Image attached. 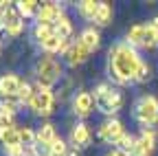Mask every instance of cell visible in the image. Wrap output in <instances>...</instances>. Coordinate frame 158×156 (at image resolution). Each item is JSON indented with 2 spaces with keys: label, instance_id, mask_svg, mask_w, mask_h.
I'll return each mask as SVG.
<instances>
[{
  "label": "cell",
  "instance_id": "cell-1",
  "mask_svg": "<svg viewBox=\"0 0 158 156\" xmlns=\"http://www.w3.org/2000/svg\"><path fill=\"white\" fill-rule=\"evenodd\" d=\"M143 64V57L134 46H130L125 40L116 42L108 51V79L112 86H127L134 84V77Z\"/></svg>",
  "mask_w": 158,
  "mask_h": 156
},
{
  "label": "cell",
  "instance_id": "cell-2",
  "mask_svg": "<svg viewBox=\"0 0 158 156\" xmlns=\"http://www.w3.org/2000/svg\"><path fill=\"white\" fill-rule=\"evenodd\" d=\"M92 97H94V106L99 112H103L108 119L116 116V112L123 108L125 103V97L121 92V88L112 86L110 82H101L92 88Z\"/></svg>",
  "mask_w": 158,
  "mask_h": 156
},
{
  "label": "cell",
  "instance_id": "cell-3",
  "mask_svg": "<svg viewBox=\"0 0 158 156\" xmlns=\"http://www.w3.org/2000/svg\"><path fill=\"white\" fill-rule=\"evenodd\" d=\"M33 75H35V84L44 88H53L55 84L64 79V66L53 55H40L33 64Z\"/></svg>",
  "mask_w": 158,
  "mask_h": 156
},
{
  "label": "cell",
  "instance_id": "cell-4",
  "mask_svg": "<svg viewBox=\"0 0 158 156\" xmlns=\"http://www.w3.org/2000/svg\"><path fill=\"white\" fill-rule=\"evenodd\" d=\"M134 119L143 128H154L158 123V99L154 95H141L134 103Z\"/></svg>",
  "mask_w": 158,
  "mask_h": 156
},
{
  "label": "cell",
  "instance_id": "cell-5",
  "mask_svg": "<svg viewBox=\"0 0 158 156\" xmlns=\"http://www.w3.org/2000/svg\"><path fill=\"white\" fill-rule=\"evenodd\" d=\"M33 86H35V92H33V99L29 103V110L33 114L46 119L55 110V92H53V88H44V86L35 84V82H33Z\"/></svg>",
  "mask_w": 158,
  "mask_h": 156
},
{
  "label": "cell",
  "instance_id": "cell-6",
  "mask_svg": "<svg viewBox=\"0 0 158 156\" xmlns=\"http://www.w3.org/2000/svg\"><path fill=\"white\" fill-rule=\"evenodd\" d=\"M0 9H2V27H5V33L9 37H18L20 33L24 31V18L18 13L15 9V2H0Z\"/></svg>",
  "mask_w": 158,
  "mask_h": 156
},
{
  "label": "cell",
  "instance_id": "cell-7",
  "mask_svg": "<svg viewBox=\"0 0 158 156\" xmlns=\"http://www.w3.org/2000/svg\"><path fill=\"white\" fill-rule=\"evenodd\" d=\"M90 51L79 42V40H73L68 46H66V51L62 53V57H64V64L68 66V68H77V66H81V64H86L88 60H90Z\"/></svg>",
  "mask_w": 158,
  "mask_h": 156
},
{
  "label": "cell",
  "instance_id": "cell-8",
  "mask_svg": "<svg viewBox=\"0 0 158 156\" xmlns=\"http://www.w3.org/2000/svg\"><path fill=\"white\" fill-rule=\"evenodd\" d=\"M125 134V128H123V121L112 116V119H106L101 125H99V139L108 145H116L118 139Z\"/></svg>",
  "mask_w": 158,
  "mask_h": 156
},
{
  "label": "cell",
  "instance_id": "cell-9",
  "mask_svg": "<svg viewBox=\"0 0 158 156\" xmlns=\"http://www.w3.org/2000/svg\"><path fill=\"white\" fill-rule=\"evenodd\" d=\"M64 15H66V11H64V7L59 2H42V5H40L37 15H35V22L37 24H51V27H55Z\"/></svg>",
  "mask_w": 158,
  "mask_h": 156
},
{
  "label": "cell",
  "instance_id": "cell-10",
  "mask_svg": "<svg viewBox=\"0 0 158 156\" xmlns=\"http://www.w3.org/2000/svg\"><path fill=\"white\" fill-rule=\"evenodd\" d=\"M156 141H158V134L154 132V128H143L141 134L136 136V145L130 156H152L156 150Z\"/></svg>",
  "mask_w": 158,
  "mask_h": 156
},
{
  "label": "cell",
  "instance_id": "cell-11",
  "mask_svg": "<svg viewBox=\"0 0 158 156\" xmlns=\"http://www.w3.org/2000/svg\"><path fill=\"white\" fill-rule=\"evenodd\" d=\"M70 106H73L75 116H79V119H86V116H90L92 110L97 108V106H94V97H92V92H88V90H79V92H75Z\"/></svg>",
  "mask_w": 158,
  "mask_h": 156
},
{
  "label": "cell",
  "instance_id": "cell-12",
  "mask_svg": "<svg viewBox=\"0 0 158 156\" xmlns=\"http://www.w3.org/2000/svg\"><path fill=\"white\" fill-rule=\"evenodd\" d=\"M92 143V132L88 128L86 121H77L70 130V145L79 147V150H86L88 145Z\"/></svg>",
  "mask_w": 158,
  "mask_h": 156
},
{
  "label": "cell",
  "instance_id": "cell-13",
  "mask_svg": "<svg viewBox=\"0 0 158 156\" xmlns=\"http://www.w3.org/2000/svg\"><path fill=\"white\" fill-rule=\"evenodd\" d=\"M20 86H22V79L18 75H13V73L0 75V99H5V97H18Z\"/></svg>",
  "mask_w": 158,
  "mask_h": 156
},
{
  "label": "cell",
  "instance_id": "cell-14",
  "mask_svg": "<svg viewBox=\"0 0 158 156\" xmlns=\"http://www.w3.org/2000/svg\"><path fill=\"white\" fill-rule=\"evenodd\" d=\"M70 42H73V40H70ZM70 42H68V40H64V37H59L57 33H53L46 42L40 44V48H42V55H62Z\"/></svg>",
  "mask_w": 158,
  "mask_h": 156
},
{
  "label": "cell",
  "instance_id": "cell-15",
  "mask_svg": "<svg viewBox=\"0 0 158 156\" xmlns=\"http://www.w3.org/2000/svg\"><path fill=\"white\" fill-rule=\"evenodd\" d=\"M79 42H81L90 53H94L99 46H101V33H99L94 27H86L81 33H79V37H77Z\"/></svg>",
  "mask_w": 158,
  "mask_h": 156
},
{
  "label": "cell",
  "instance_id": "cell-16",
  "mask_svg": "<svg viewBox=\"0 0 158 156\" xmlns=\"http://www.w3.org/2000/svg\"><path fill=\"white\" fill-rule=\"evenodd\" d=\"M0 143L5 145V150H15V147H22L20 143V132H18V125L15 128H5L0 130Z\"/></svg>",
  "mask_w": 158,
  "mask_h": 156
},
{
  "label": "cell",
  "instance_id": "cell-17",
  "mask_svg": "<svg viewBox=\"0 0 158 156\" xmlns=\"http://www.w3.org/2000/svg\"><path fill=\"white\" fill-rule=\"evenodd\" d=\"M145 29H147V24H134V27H130V31H127V35H125V42H127L130 46H134V48L138 51V48L143 46Z\"/></svg>",
  "mask_w": 158,
  "mask_h": 156
},
{
  "label": "cell",
  "instance_id": "cell-18",
  "mask_svg": "<svg viewBox=\"0 0 158 156\" xmlns=\"http://www.w3.org/2000/svg\"><path fill=\"white\" fill-rule=\"evenodd\" d=\"M97 11H99V2H94V0H81V2H77V13L88 22H94Z\"/></svg>",
  "mask_w": 158,
  "mask_h": 156
},
{
  "label": "cell",
  "instance_id": "cell-19",
  "mask_svg": "<svg viewBox=\"0 0 158 156\" xmlns=\"http://www.w3.org/2000/svg\"><path fill=\"white\" fill-rule=\"evenodd\" d=\"M15 9L18 13L24 18V20H29V18H35L37 11H40V2H35V0H18L15 2Z\"/></svg>",
  "mask_w": 158,
  "mask_h": 156
},
{
  "label": "cell",
  "instance_id": "cell-20",
  "mask_svg": "<svg viewBox=\"0 0 158 156\" xmlns=\"http://www.w3.org/2000/svg\"><path fill=\"white\" fill-rule=\"evenodd\" d=\"M35 136H37V141H42V143H53L59 134H57V130H55V125L51 121H44L35 130Z\"/></svg>",
  "mask_w": 158,
  "mask_h": 156
},
{
  "label": "cell",
  "instance_id": "cell-21",
  "mask_svg": "<svg viewBox=\"0 0 158 156\" xmlns=\"http://www.w3.org/2000/svg\"><path fill=\"white\" fill-rule=\"evenodd\" d=\"M53 33H55V29H53L51 24H37V22H35V24H33V29H31V37L37 42V46L42 44V42H46Z\"/></svg>",
  "mask_w": 158,
  "mask_h": 156
},
{
  "label": "cell",
  "instance_id": "cell-22",
  "mask_svg": "<svg viewBox=\"0 0 158 156\" xmlns=\"http://www.w3.org/2000/svg\"><path fill=\"white\" fill-rule=\"evenodd\" d=\"M158 46V27H154L152 22H147V29H145V37H143V51H154Z\"/></svg>",
  "mask_w": 158,
  "mask_h": 156
},
{
  "label": "cell",
  "instance_id": "cell-23",
  "mask_svg": "<svg viewBox=\"0 0 158 156\" xmlns=\"http://www.w3.org/2000/svg\"><path fill=\"white\" fill-rule=\"evenodd\" d=\"M112 22V5L110 2H99V11L94 18V24L97 27H108Z\"/></svg>",
  "mask_w": 158,
  "mask_h": 156
},
{
  "label": "cell",
  "instance_id": "cell-24",
  "mask_svg": "<svg viewBox=\"0 0 158 156\" xmlns=\"http://www.w3.org/2000/svg\"><path fill=\"white\" fill-rule=\"evenodd\" d=\"M53 29H55V33H57L59 37H64V40H68V42H70L73 33H75L73 22H70V18H68V15H64V18H62V20H59V22H57Z\"/></svg>",
  "mask_w": 158,
  "mask_h": 156
},
{
  "label": "cell",
  "instance_id": "cell-25",
  "mask_svg": "<svg viewBox=\"0 0 158 156\" xmlns=\"http://www.w3.org/2000/svg\"><path fill=\"white\" fill-rule=\"evenodd\" d=\"M22 108V103L18 101V97H5V99H0V112H5L9 116H15Z\"/></svg>",
  "mask_w": 158,
  "mask_h": 156
},
{
  "label": "cell",
  "instance_id": "cell-26",
  "mask_svg": "<svg viewBox=\"0 0 158 156\" xmlns=\"http://www.w3.org/2000/svg\"><path fill=\"white\" fill-rule=\"evenodd\" d=\"M134 145H136V136H132V134H123L121 139H118V143L114 145V150H118L123 156H130L132 152H134Z\"/></svg>",
  "mask_w": 158,
  "mask_h": 156
},
{
  "label": "cell",
  "instance_id": "cell-27",
  "mask_svg": "<svg viewBox=\"0 0 158 156\" xmlns=\"http://www.w3.org/2000/svg\"><path fill=\"white\" fill-rule=\"evenodd\" d=\"M18 132H20V143H22V147L29 152V150L35 145V141H37V136H35V130H33V128H27V125H22V128H18Z\"/></svg>",
  "mask_w": 158,
  "mask_h": 156
},
{
  "label": "cell",
  "instance_id": "cell-28",
  "mask_svg": "<svg viewBox=\"0 0 158 156\" xmlns=\"http://www.w3.org/2000/svg\"><path fill=\"white\" fill-rule=\"evenodd\" d=\"M33 92H35V86H33L31 82H22L20 92H18V101L29 108V103H31V99H33Z\"/></svg>",
  "mask_w": 158,
  "mask_h": 156
},
{
  "label": "cell",
  "instance_id": "cell-29",
  "mask_svg": "<svg viewBox=\"0 0 158 156\" xmlns=\"http://www.w3.org/2000/svg\"><path fill=\"white\" fill-rule=\"evenodd\" d=\"M68 143L62 139V136H57V139L51 143V156H66L68 154Z\"/></svg>",
  "mask_w": 158,
  "mask_h": 156
},
{
  "label": "cell",
  "instance_id": "cell-30",
  "mask_svg": "<svg viewBox=\"0 0 158 156\" xmlns=\"http://www.w3.org/2000/svg\"><path fill=\"white\" fill-rule=\"evenodd\" d=\"M149 79H152V66L147 62H143L138 73H136V77H134V84H147Z\"/></svg>",
  "mask_w": 158,
  "mask_h": 156
},
{
  "label": "cell",
  "instance_id": "cell-31",
  "mask_svg": "<svg viewBox=\"0 0 158 156\" xmlns=\"http://www.w3.org/2000/svg\"><path fill=\"white\" fill-rule=\"evenodd\" d=\"M27 154H29V156H51V143L35 141V145H33Z\"/></svg>",
  "mask_w": 158,
  "mask_h": 156
},
{
  "label": "cell",
  "instance_id": "cell-32",
  "mask_svg": "<svg viewBox=\"0 0 158 156\" xmlns=\"http://www.w3.org/2000/svg\"><path fill=\"white\" fill-rule=\"evenodd\" d=\"M5 128H15V116L0 112V130H5Z\"/></svg>",
  "mask_w": 158,
  "mask_h": 156
},
{
  "label": "cell",
  "instance_id": "cell-33",
  "mask_svg": "<svg viewBox=\"0 0 158 156\" xmlns=\"http://www.w3.org/2000/svg\"><path fill=\"white\" fill-rule=\"evenodd\" d=\"M7 156H29V154H27V150H24V147H15V150H9V152H7Z\"/></svg>",
  "mask_w": 158,
  "mask_h": 156
},
{
  "label": "cell",
  "instance_id": "cell-34",
  "mask_svg": "<svg viewBox=\"0 0 158 156\" xmlns=\"http://www.w3.org/2000/svg\"><path fill=\"white\" fill-rule=\"evenodd\" d=\"M66 156H81V150H79V147H75V145H70Z\"/></svg>",
  "mask_w": 158,
  "mask_h": 156
},
{
  "label": "cell",
  "instance_id": "cell-35",
  "mask_svg": "<svg viewBox=\"0 0 158 156\" xmlns=\"http://www.w3.org/2000/svg\"><path fill=\"white\" fill-rule=\"evenodd\" d=\"M103 156H123V154L118 152V150H114V147H112V150H110V152H106Z\"/></svg>",
  "mask_w": 158,
  "mask_h": 156
}]
</instances>
